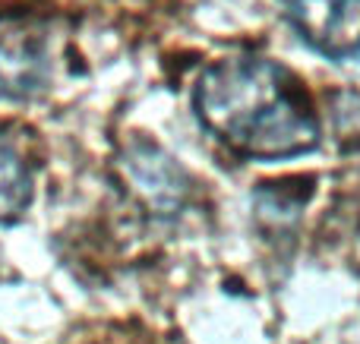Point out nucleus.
<instances>
[{
    "mask_svg": "<svg viewBox=\"0 0 360 344\" xmlns=\"http://www.w3.org/2000/svg\"><path fill=\"white\" fill-rule=\"evenodd\" d=\"M193 111L218 143L253 161H285L319 145V120L300 82L259 54L209 63L193 86Z\"/></svg>",
    "mask_w": 360,
    "mask_h": 344,
    "instance_id": "nucleus-1",
    "label": "nucleus"
},
{
    "mask_svg": "<svg viewBox=\"0 0 360 344\" xmlns=\"http://www.w3.org/2000/svg\"><path fill=\"white\" fill-rule=\"evenodd\" d=\"M54 51L44 25L32 19L0 22V101H29L48 92Z\"/></svg>",
    "mask_w": 360,
    "mask_h": 344,
    "instance_id": "nucleus-2",
    "label": "nucleus"
},
{
    "mask_svg": "<svg viewBox=\"0 0 360 344\" xmlns=\"http://www.w3.org/2000/svg\"><path fill=\"white\" fill-rule=\"evenodd\" d=\"M285 19L310 51L360 63V0H285Z\"/></svg>",
    "mask_w": 360,
    "mask_h": 344,
    "instance_id": "nucleus-3",
    "label": "nucleus"
},
{
    "mask_svg": "<svg viewBox=\"0 0 360 344\" xmlns=\"http://www.w3.org/2000/svg\"><path fill=\"white\" fill-rule=\"evenodd\" d=\"M35 193L32 168L16 143L0 136V225H13L25 215Z\"/></svg>",
    "mask_w": 360,
    "mask_h": 344,
    "instance_id": "nucleus-4",
    "label": "nucleus"
},
{
    "mask_svg": "<svg viewBox=\"0 0 360 344\" xmlns=\"http://www.w3.org/2000/svg\"><path fill=\"white\" fill-rule=\"evenodd\" d=\"M149 152H152V158L139 149L136 158L127 161L133 183H139V187H143V196L155 199L158 206H165V202H177L180 196H184V183H186L184 174H180V168L171 161L168 155H162L158 149H149Z\"/></svg>",
    "mask_w": 360,
    "mask_h": 344,
    "instance_id": "nucleus-5",
    "label": "nucleus"
}]
</instances>
